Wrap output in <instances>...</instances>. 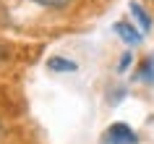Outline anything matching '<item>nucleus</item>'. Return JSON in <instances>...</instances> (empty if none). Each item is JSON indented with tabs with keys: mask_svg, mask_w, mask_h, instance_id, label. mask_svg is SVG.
Returning <instances> with one entry per match:
<instances>
[{
	"mask_svg": "<svg viewBox=\"0 0 154 144\" xmlns=\"http://www.w3.org/2000/svg\"><path fill=\"white\" fill-rule=\"evenodd\" d=\"M0 58H3V47H0Z\"/></svg>",
	"mask_w": 154,
	"mask_h": 144,
	"instance_id": "6e6552de",
	"label": "nucleus"
},
{
	"mask_svg": "<svg viewBox=\"0 0 154 144\" xmlns=\"http://www.w3.org/2000/svg\"><path fill=\"white\" fill-rule=\"evenodd\" d=\"M131 13H133V16H136V21L138 24H141V32H149V29H152V18L146 16V11L141 8V5H138V3H131Z\"/></svg>",
	"mask_w": 154,
	"mask_h": 144,
	"instance_id": "20e7f679",
	"label": "nucleus"
},
{
	"mask_svg": "<svg viewBox=\"0 0 154 144\" xmlns=\"http://www.w3.org/2000/svg\"><path fill=\"white\" fill-rule=\"evenodd\" d=\"M136 76H138V81H144V84H154V55H146L144 60H141Z\"/></svg>",
	"mask_w": 154,
	"mask_h": 144,
	"instance_id": "7ed1b4c3",
	"label": "nucleus"
},
{
	"mask_svg": "<svg viewBox=\"0 0 154 144\" xmlns=\"http://www.w3.org/2000/svg\"><path fill=\"white\" fill-rule=\"evenodd\" d=\"M115 32H118V37H120L125 45H131V47H136V45H141V40H144V32H136V26L128 24V21H118V24L112 26Z\"/></svg>",
	"mask_w": 154,
	"mask_h": 144,
	"instance_id": "f03ea898",
	"label": "nucleus"
},
{
	"mask_svg": "<svg viewBox=\"0 0 154 144\" xmlns=\"http://www.w3.org/2000/svg\"><path fill=\"white\" fill-rule=\"evenodd\" d=\"M136 139H138L136 131L125 123H112L102 134V144H136Z\"/></svg>",
	"mask_w": 154,
	"mask_h": 144,
	"instance_id": "f257e3e1",
	"label": "nucleus"
},
{
	"mask_svg": "<svg viewBox=\"0 0 154 144\" xmlns=\"http://www.w3.org/2000/svg\"><path fill=\"white\" fill-rule=\"evenodd\" d=\"M32 3L42 5V8H65V5H71L73 0H32Z\"/></svg>",
	"mask_w": 154,
	"mask_h": 144,
	"instance_id": "423d86ee",
	"label": "nucleus"
},
{
	"mask_svg": "<svg viewBox=\"0 0 154 144\" xmlns=\"http://www.w3.org/2000/svg\"><path fill=\"white\" fill-rule=\"evenodd\" d=\"M131 60H133V53H131V50H128V53H123V58L118 60V71H125V68L131 66Z\"/></svg>",
	"mask_w": 154,
	"mask_h": 144,
	"instance_id": "0eeeda50",
	"label": "nucleus"
},
{
	"mask_svg": "<svg viewBox=\"0 0 154 144\" xmlns=\"http://www.w3.org/2000/svg\"><path fill=\"white\" fill-rule=\"evenodd\" d=\"M47 68H50V71H76L79 66L73 63V60H68V58H50Z\"/></svg>",
	"mask_w": 154,
	"mask_h": 144,
	"instance_id": "39448f33",
	"label": "nucleus"
}]
</instances>
